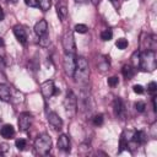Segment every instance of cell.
Listing matches in <instances>:
<instances>
[{
  "instance_id": "603a6c76",
  "label": "cell",
  "mask_w": 157,
  "mask_h": 157,
  "mask_svg": "<svg viewBox=\"0 0 157 157\" xmlns=\"http://www.w3.org/2000/svg\"><path fill=\"white\" fill-rule=\"evenodd\" d=\"M130 61H131V66H134V67L139 66V63H140V50H136V52L132 53V55L130 58Z\"/></svg>"
},
{
  "instance_id": "ffe728a7",
  "label": "cell",
  "mask_w": 157,
  "mask_h": 157,
  "mask_svg": "<svg viewBox=\"0 0 157 157\" xmlns=\"http://www.w3.org/2000/svg\"><path fill=\"white\" fill-rule=\"evenodd\" d=\"M56 13H58L60 21L64 22L67 18V9H66V6L64 4H58L56 5Z\"/></svg>"
},
{
  "instance_id": "5b68a950",
  "label": "cell",
  "mask_w": 157,
  "mask_h": 157,
  "mask_svg": "<svg viewBox=\"0 0 157 157\" xmlns=\"http://www.w3.org/2000/svg\"><path fill=\"white\" fill-rule=\"evenodd\" d=\"M61 43H63V48H64L65 53H67V54H75L76 53V43H75L74 33L71 29H66L64 32L63 38H61Z\"/></svg>"
},
{
  "instance_id": "83f0119b",
  "label": "cell",
  "mask_w": 157,
  "mask_h": 157,
  "mask_svg": "<svg viewBox=\"0 0 157 157\" xmlns=\"http://www.w3.org/2000/svg\"><path fill=\"white\" fill-rule=\"evenodd\" d=\"M103 120H104L103 114H96V115L92 118V123H93V125H96V126L102 125V124H103Z\"/></svg>"
},
{
  "instance_id": "4dcf8cb0",
  "label": "cell",
  "mask_w": 157,
  "mask_h": 157,
  "mask_svg": "<svg viewBox=\"0 0 157 157\" xmlns=\"http://www.w3.org/2000/svg\"><path fill=\"white\" fill-rule=\"evenodd\" d=\"M135 109L139 112V113H142L144 110H145V108H146V104L144 103V102H141V101H139V102H136L135 104Z\"/></svg>"
},
{
  "instance_id": "cb8c5ba5",
  "label": "cell",
  "mask_w": 157,
  "mask_h": 157,
  "mask_svg": "<svg viewBox=\"0 0 157 157\" xmlns=\"http://www.w3.org/2000/svg\"><path fill=\"white\" fill-rule=\"evenodd\" d=\"M52 6V0H38V7L42 11H48Z\"/></svg>"
},
{
  "instance_id": "6da1fadb",
  "label": "cell",
  "mask_w": 157,
  "mask_h": 157,
  "mask_svg": "<svg viewBox=\"0 0 157 157\" xmlns=\"http://www.w3.org/2000/svg\"><path fill=\"white\" fill-rule=\"evenodd\" d=\"M72 77L75 78L77 83H81V85L87 83L88 77H90V66H88L87 60L83 56L76 58V67H75V72Z\"/></svg>"
},
{
  "instance_id": "ba28073f",
  "label": "cell",
  "mask_w": 157,
  "mask_h": 157,
  "mask_svg": "<svg viewBox=\"0 0 157 157\" xmlns=\"http://www.w3.org/2000/svg\"><path fill=\"white\" fill-rule=\"evenodd\" d=\"M80 108L82 112L85 113H91L93 109H94V102H93V98L91 97V94L87 92H82L81 93V98H80Z\"/></svg>"
},
{
  "instance_id": "836d02e7",
  "label": "cell",
  "mask_w": 157,
  "mask_h": 157,
  "mask_svg": "<svg viewBox=\"0 0 157 157\" xmlns=\"http://www.w3.org/2000/svg\"><path fill=\"white\" fill-rule=\"evenodd\" d=\"M9 148H10V146L7 145V144H0V156H4V155H6L7 153V151H9Z\"/></svg>"
},
{
  "instance_id": "e575fe53",
  "label": "cell",
  "mask_w": 157,
  "mask_h": 157,
  "mask_svg": "<svg viewBox=\"0 0 157 157\" xmlns=\"http://www.w3.org/2000/svg\"><path fill=\"white\" fill-rule=\"evenodd\" d=\"M132 90H134V92L137 93V94H142V93L145 92V90H144V87H142L141 85H134Z\"/></svg>"
},
{
  "instance_id": "3957f363",
  "label": "cell",
  "mask_w": 157,
  "mask_h": 157,
  "mask_svg": "<svg viewBox=\"0 0 157 157\" xmlns=\"http://www.w3.org/2000/svg\"><path fill=\"white\" fill-rule=\"evenodd\" d=\"M52 145L53 142H52L50 136L48 134H42L34 141V151L37 155L47 156L52 150Z\"/></svg>"
},
{
  "instance_id": "f35d334b",
  "label": "cell",
  "mask_w": 157,
  "mask_h": 157,
  "mask_svg": "<svg viewBox=\"0 0 157 157\" xmlns=\"http://www.w3.org/2000/svg\"><path fill=\"white\" fill-rule=\"evenodd\" d=\"M4 17H5V13H4V10L0 7V22L4 20Z\"/></svg>"
},
{
  "instance_id": "b9f144b4",
  "label": "cell",
  "mask_w": 157,
  "mask_h": 157,
  "mask_svg": "<svg viewBox=\"0 0 157 157\" xmlns=\"http://www.w3.org/2000/svg\"><path fill=\"white\" fill-rule=\"evenodd\" d=\"M75 1H77V2H87L90 0H75Z\"/></svg>"
},
{
  "instance_id": "ac0fdd59",
  "label": "cell",
  "mask_w": 157,
  "mask_h": 157,
  "mask_svg": "<svg viewBox=\"0 0 157 157\" xmlns=\"http://www.w3.org/2000/svg\"><path fill=\"white\" fill-rule=\"evenodd\" d=\"M132 141H134L136 145H144V144L147 141V135H146V132L142 131V130H135Z\"/></svg>"
},
{
  "instance_id": "9c48e42d",
  "label": "cell",
  "mask_w": 157,
  "mask_h": 157,
  "mask_svg": "<svg viewBox=\"0 0 157 157\" xmlns=\"http://www.w3.org/2000/svg\"><path fill=\"white\" fill-rule=\"evenodd\" d=\"M32 121H33L32 114L28 113V112H22V113L18 115V120H17L20 130H21V131L28 130V129L31 128V125H32Z\"/></svg>"
},
{
  "instance_id": "44dd1931",
  "label": "cell",
  "mask_w": 157,
  "mask_h": 157,
  "mask_svg": "<svg viewBox=\"0 0 157 157\" xmlns=\"http://www.w3.org/2000/svg\"><path fill=\"white\" fill-rule=\"evenodd\" d=\"M97 67H98L99 72H102V74L107 72V71L109 70V67H110L109 60H107V58H104V59H101V60L98 61V64H97Z\"/></svg>"
},
{
  "instance_id": "30bf717a",
  "label": "cell",
  "mask_w": 157,
  "mask_h": 157,
  "mask_svg": "<svg viewBox=\"0 0 157 157\" xmlns=\"http://www.w3.org/2000/svg\"><path fill=\"white\" fill-rule=\"evenodd\" d=\"M55 88L56 87L54 86V82L52 80H47L40 83V93L45 99H48L55 94Z\"/></svg>"
},
{
  "instance_id": "7c38bea8",
  "label": "cell",
  "mask_w": 157,
  "mask_h": 157,
  "mask_svg": "<svg viewBox=\"0 0 157 157\" xmlns=\"http://www.w3.org/2000/svg\"><path fill=\"white\" fill-rule=\"evenodd\" d=\"M12 29H13V34H15L16 39L18 40V43H21L22 45H26V43H27V32H26V29L21 25L13 26Z\"/></svg>"
},
{
  "instance_id": "5bb4252c",
  "label": "cell",
  "mask_w": 157,
  "mask_h": 157,
  "mask_svg": "<svg viewBox=\"0 0 157 157\" xmlns=\"http://www.w3.org/2000/svg\"><path fill=\"white\" fill-rule=\"evenodd\" d=\"M58 148L61 151H65V152L70 151V139L67 135L61 134L58 137Z\"/></svg>"
},
{
  "instance_id": "8fae6325",
  "label": "cell",
  "mask_w": 157,
  "mask_h": 157,
  "mask_svg": "<svg viewBox=\"0 0 157 157\" xmlns=\"http://www.w3.org/2000/svg\"><path fill=\"white\" fill-rule=\"evenodd\" d=\"M113 110H114V114H115L117 118H119L121 120L125 119V117H126V109H125V104H124V102H123L121 98L117 97L114 99V102H113Z\"/></svg>"
},
{
  "instance_id": "d590c367",
  "label": "cell",
  "mask_w": 157,
  "mask_h": 157,
  "mask_svg": "<svg viewBox=\"0 0 157 157\" xmlns=\"http://www.w3.org/2000/svg\"><path fill=\"white\" fill-rule=\"evenodd\" d=\"M25 2L29 7H38V0H25Z\"/></svg>"
},
{
  "instance_id": "8d00e7d4",
  "label": "cell",
  "mask_w": 157,
  "mask_h": 157,
  "mask_svg": "<svg viewBox=\"0 0 157 157\" xmlns=\"http://www.w3.org/2000/svg\"><path fill=\"white\" fill-rule=\"evenodd\" d=\"M155 130H156V124H153L152 126H151V136L155 139L156 137V132H155Z\"/></svg>"
},
{
  "instance_id": "e0dca14e",
  "label": "cell",
  "mask_w": 157,
  "mask_h": 157,
  "mask_svg": "<svg viewBox=\"0 0 157 157\" xmlns=\"http://www.w3.org/2000/svg\"><path fill=\"white\" fill-rule=\"evenodd\" d=\"M0 101H2V102L11 101V90L5 83H0Z\"/></svg>"
},
{
  "instance_id": "74e56055",
  "label": "cell",
  "mask_w": 157,
  "mask_h": 157,
  "mask_svg": "<svg viewBox=\"0 0 157 157\" xmlns=\"http://www.w3.org/2000/svg\"><path fill=\"white\" fill-rule=\"evenodd\" d=\"M110 2L113 4V6L115 7V9H118L120 5H119V2H118V0H110Z\"/></svg>"
},
{
  "instance_id": "ab89813d",
  "label": "cell",
  "mask_w": 157,
  "mask_h": 157,
  "mask_svg": "<svg viewBox=\"0 0 157 157\" xmlns=\"http://www.w3.org/2000/svg\"><path fill=\"white\" fill-rule=\"evenodd\" d=\"M5 47V42H4V39L0 37V48H4Z\"/></svg>"
},
{
  "instance_id": "277c9868",
  "label": "cell",
  "mask_w": 157,
  "mask_h": 157,
  "mask_svg": "<svg viewBox=\"0 0 157 157\" xmlns=\"http://www.w3.org/2000/svg\"><path fill=\"white\" fill-rule=\"evenodd\" d=\"M64 108L69 118H74L77 113V97L71 90H67L66 92V96L64 98Z\"/></svg>"
},
{
  "instance_id": "ee69618b",
  "label": "cell",
  "mask_w": 157,
  "mask_h": 157,
  "mask_svg": "<svg viewBox=\"0 0 157 157\" xmlns=\"http://www.w3.org/2000/svg\"><path fill=\"white\" fill-rule=\"evenodd\" d=\"M7 2H16V0H6Z\"/></svg>"
},
{
  "instance_id": "1f68e13d",
  "label": "cell",
  "mask_w": 157,
  "mask_h": 157,
  "mask_svg": "<svg viewBox=\"0 0 157 157\" xmlns=\"http://www.w3.org/2000/svg\"><path fill=\"white\" fill-rule=\"evenodd\" d=\"M108 85L110 86V87H115L118 83H119V78L117 77V76H112V77H109L108 78Z\"/></svg>"
},
{
  "instance_id": "484cf974",
  "label": "cell",
  "mask_w": 157,
  "mask_h": 157,
  "mask_svg": "<svg viewBox=\"0 0 157 157\" xmlns=\"http://www.w3.org/2000/svg\"><path fill=\"white\" fill-rule=\"evenodd\" d=\"M128 40L125 39V38H119L117 42H115V45H117V48L118 49H120V50H124V49H126L128 48Z\"/></svg>"
},
{
  "instance_id": "52a82bcc",
  "label": "cell",
  "mask_w": 157,
  "mask_h": 157,
  "mask_svg": "<svg viewBox=\"0 0 157 157\" xmlns=\"http://www.w3.org/2000/svg\"><path fill=\"white\" fill-rule=\"evenodd\" d=\"M63 67L64 71L66 74V76L72 77L74 72H75V67H76V58L75 54H67L65 53L64 59H63Z\"/></svg>"
},
{
  "instance_id": "f6af8a7d",
  "label": "cell",
  "mask_w": 157,
  "mask_h": 157,
  "mask_svg": "<svg viewBox=\"0 0 157 157\" xmlns=\"http://www.w3.org/2000/svg\"><path fill=\"white\" fill-rule=\"evenodd\" d=\"M55 1H60V0H55Z\"/></svg>"
},
{
  "instance_id": "d6986e66",
  "label": "cell",
  "mask_w": 157,
  "mask_h": 157,
  "mask_svg": "<svg viewBox=\"0 0 157 157\" xmlns=\"http://www.w3.org/2000/svg\"><path fill=\"white\" fill-rule=\"evenodd\" d=\"M121 74L126 80H131L134 77V75H135V67L131 66L130 64H125L123 66V69H121Z\"/></svg>"
},
{
  "instance_id": "7a4b0ae2",
  "label": "cell",
  "mask_w": 157,
  "mask_h": 157,
  "mask_svg": "<svg viewBox=\"0 0 157 157\" xmlns=\"http://www.w3.org/2000/svg\"><path fill=\"white\" fill-rule=\"evenodd\" d=\"M157 66L156 63V54L153 50H144L140 52V63H139V67L142 71H148L152 72L155 71Z\"/></svg>"
},
{
  "instance_id": "d6a6232c",
  "label": "cell",
  "mask_w": 157,
  "mask_h": 157,
  "mask_svg": "<svg viewBox=\"0 0 157 157\" xmlns=\"http://www.w3.org/2000/svg\"><path fill=\"white\" fill-rule=\"evenodd\" d=\"M157 91V85H156V82H150L148 85H147V92L148 93H152V94H155V92Z\"/></svg>"
},
{
  "instance_id": "7402d4cb",
  "label": "cell",
  "mask_w": 157,
  "mask_h": 157,
  "mask_svg": "<svg viewBox=\"0 0 157 157\" xmlns=\"http://www.w3.org/2000/svg\"><path fill=\"white\" fill-rule=\"evenodd\" d=\"M113 38V31L110 28H107V29H103L101 32V39L107 42V40H110Z\"/></svg>"
},
{
  "instance_id": "f546056e",
  "label": "cell",
  "mask_w": 157,
  "mask_h": 157,
  "mask_svg": "<svg viewBox=\"0 0 157 157\" xmlns=\"http://www.w3.org/2000/svg\"><path fill=\"white\" fill-rule=\"evenodd\" d=\"M90 145L88 144H81L80 147H78V153L80 155H87L90 152Z\"/></svg>"
},
{
  "instance_id": "4fadbf2b",
  "label": "cell",
  "mask_w": 157,
  "mask_h": 157,
  "mask_svg": "<svg viewBox=\"0 0 157 157\" xmlns=\"http://www.w3.org/2000/svg\"><path fill=\"white\" fill-rule=\"evenodd\" d=\"M47 119H48V123H49L54 129L60 130V129L63 128V120H61V118L59 117L58 113H55V112H49L48 115H47Z\"/></svg>"
},
{
  "instance_id": "f1b7e54d",
  "label": "cell",
  "mask_w": 157,
  "mask_h": 157,
  "mask_svg": "<svg viewBox=\"0 0 157 157\" xmlns=\"http://www.w3.org/2000/svg\"><path fill=\"white\" fill-rule=\"evenodd\" d=\"M74 29H75V32L83 34V33H86V32H87L88 27H87L86 25H83V23H78V25H76V26L74 27Z\"/></svg>"
},
{
  "instance_id": "4316f807",
  "label": "cell",
  "mask_w": 157,
  "mask_h": 157,
  "mask_svg": "<svg viewBox=\"0 0 157 157\" xmlns=\"http://www.w3.org/2000/svg\"><path fill=\"white\" fill-rule=\"evenodd\" d=\"M15 146L17 147L18 151H23L26 148V146H27V141L25 139H17L15 141Z\"/></svg>"
},
{
  "instance_id": "9a60e30c",
  "label": "cell",
  "mask_w": 157,
  "mask_h": 157,
  "mask_svg": "<svg viewBox=\"0 0 157 157\" xmlns=\"http://www.w3.org/2000/svg\"><path fill=\"white\" fill-rule=\"evenodd\" d=\"M34 33L38 36V37H40V36H43V34H45V33H48V23H47V21L45 20H39L36 25H34Z\"/></svg>"
},
{
  "instance_id": "8992f818",
  "label": "cell",
  "mask_w": 157,
  "mask_h": 157,
  "mask_svg": "<svg viewBox=\"0 0 157 157\" xmlns=\"http://www.w3.org/2000/svg\"><path fill=\"white\" fill-rule=\"evenodd\" d=\"M157 47V37L155 34H146L142 33L140 40V52L144 50H156Z\"/></svg>"
},
{
  "instance_id": "60d3db41",
  "label": "cell",
  "mask_w": 157,
  "mask_h": 157,
  "mask_svg": "<svg viewBox=\"0 0 157 157\" xmlns=\"http://www.w3.org/2000/svg\"><path fill=\"white\" fill-rule=\"evenodd\" d=\"M2 121V112H1V108H0V123Z\"/></svg>"
},
{
  "instance_id": "7bdbcfd3",
  "label": "cell",
  "mask_w": 157,
  "mask_h": 157,
  "mask_svg": "<svg viewBox=\"0 0 157 157\" xmlns=\"http://www.w3.org/2000/svg\"><path fill=\"white\" fill-rule=\"evenodd\" d=\"M92 2H93V5H97L98 2H99V0H91Z\"/></svg>"
},
{
  "instance_id": "2e32d148",
  "label": "cell",
  "mask_w": 157,
  "mask_h": 157,
  "mask_svg": "<svg viewBox=\"0 0 157 157\" xmlns=\"http://www.w3.org/2000/svg\"><path fill=\"white\" fill-rule=\"evenodd\" d=\"M0 135L4 139H12L15 136V129L11 124H4L0 128Z\"/></svg>"
},
{
  "instance_id": "d4e9b609",
  "label": "cell",
  "mask_w": 157,
  "mask_h": 157,
  "mask_svg": "<svg viewBox=\"0 0 157 157\" xmlns=\"http://www.w3.org/2000/svg\"><path fill=\"white\" fill-rule=\"evenodd\" d=\"M49 43H50V39H49V34L48 33H45V34H43V36H40L39 37V45L40 47H48L49 45Z\"/></svg>"
}]
</instances>
